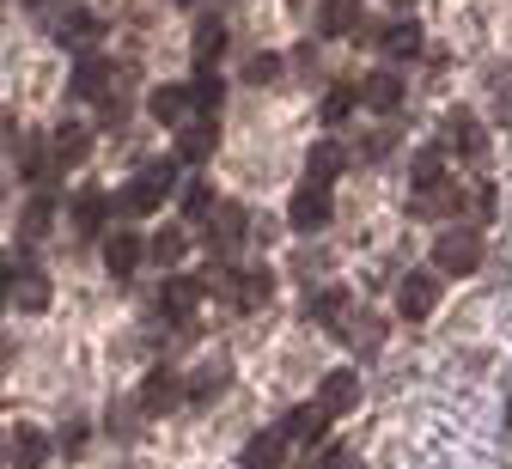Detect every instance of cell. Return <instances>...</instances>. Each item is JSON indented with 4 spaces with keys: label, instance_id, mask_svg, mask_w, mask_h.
Masks as SVG:
<instances>
[{
    "label": "cell",
    "instance_id": "20",
    "mask_svg": "<svg viewBox=\"0 0 512 469\" xmlns=\"http://www.w3.org/2000/svg\"><path fill=\"white\" fill-rule=\"evenodd\" d=\"M330 421H324V409L317 402H305V409H287L281 415V433H287V445H317V433H324Z\"/></svg>",
    "mask_w": 512,
    "mask_h": 469
},
{
    "label": "cell",
    "instance_id": "27",
    "mask_svg": "<svg viewBox=\"0 0 512 469\" xmlns=\"http://www.w3.org/2000/svg\"><path fill=\"white\" fill-rule=\"evenodd\" d=\"M25 183H37V189H49L61 171H55V159H49V141H43V134H37V141H25Z\"/></svg>",
    "mask_w": 512,
    "mask_h": 469
},
{
    "label": "cell",
    "instance_id": "18",
    "mask_svg": "<svg viewBox=\"0 0 512 469\" xmlns=\"http://www.w3.org/2000/svg\"><path fill=\"white\" fill-rule=\"evenodd\" d=\"M354 98H360L366 110H397V104H403V80H397V74H384V67H372Z\"/></svg>",
    "mask_w": 512,
    "mask_h": 469
},
{
    "label": "cell",
    "instance_id": "17",
    "mask_svg": "<svg viewBox=\"0 0 512 469\" xmlns=\"http://www.w3.org/2000/svg\"><path fill=\"white\" fill-rule=\"evenodd\" d=\"M464 189H452V183H433V189H415L409 195V214L415 220H439V214H452V208H464Z\"/></svg>",
    "mask_w": 512,
    "mask_h": 469
},
{
    "label": "cell",
    "instance_id": "11",
    "mask_svg": "<svg viewBox=\"0 0 512 469\" xmlns=\"http://www.w3.org/2000/svg\"><path fill=\"white\" fill-rule=\"evenodd\" d=\"M49 299H55V287H49V275H43V268H31V262H19V275H13V311H49Z\"/></svg>",
    "mask_w": 512,
    "mask_h": 469
},
{
    "label": "cell",
    "instance_id": "39",
    "mask_svg": "<svg viewBox=\"0 0 512 469\" xmlns=\"http://www.w3.org/2000/svg\"><path fill=\"white\" fill-rule=\"evenodd\" d=\"M55 451H61V457H80V451H86V421H68V427H61Z\"/></svg>",
    "mask_w": 512,
    "mask_h": 469
},
{
    "label": "cell",
    "instance_id": "3",
    "mask_svg": "<svg viewBox=\"0 0 512 469\" xmlns=\"http://www.w3.org/2000/svg\"><path fill=\"white\" fill-rule=\"evenodd\" d=\"M433 262H439V275H476V268H482V232H476V226H452V232H439Z\"/></svg>",
    "mask_w": 512,
    "mask_h": 469
},
{
    "label": "cell",
    "instance_id": "9",
    "mask_svg": "<svg viewBox=\"0 0 512 469\" xmlns=\"http://www.w3.org/2000/svg\"><path fill=\"white\" fill-rule=\"evenodd\" d=\"M433 305H439V275L415 268V275H403V281H397V311H403L409 323H421Z\"/></svg>",
    "mask_w": 512,
    "mask_h": 469
},
{
    "label": "cell",
    "instance_id": "43",
    "mask_svg": "<svg viewBox=\"0 0 512 469\" xmlns=\"http://www.w3.org/2000/svg\"><path fill=\"white\" fill-rule=\"evenodd\" d=\"M177 7H189V0H177Z\"/></svg>",
    "mask_w": 512,
    "mask_h": 469
},
{
    "label": "cell",
    "instance_id": "2",
    "mask_svg": "<svg viewBox=\"0 0 512 469\" xmlns=\"http://www.w3.org/2000/svg\"><path fill=\"white\" fill-rule=\"evenodd\" d=\"M68 98H110V104H116V98H122V67L86 49V55L74 61V74H68Z\"/></svg>",
    "mask_w": 512,
    "mask_h": 469
},
{
    "label": "cell",
    "instance_id": "7",
    "mask_svg": "<svg viewBox=\"0 0 512 469\" xmlns=\"http://www.w3.org/2000/svg\"><path fill=\"white\" fill-rule=\"evenodd\" d=\"M214 147H220V122L214 116H189L177 128V165H202Z\"/></svg>",
    "mask_w": 512,
    "mask_h": 469
},
{
    "label": "cell",
    "instance_id": "41",
    "mask_svg": "<svg viewBox=\"0 0 512 469\" xmlns=\"http://www.w3.org/2000/svg\"><path fill=\"white\" fill-rule=\"evenodd\" d=\"M13 275H19V256H0V311L13 299Z\"/></svg>",
    "mask_w": 512,
    "mask_h": 469
},
{
    "label": "cell",
    "instance_id": "6",
    "mask_svg": "<svg viewBox=\"0 0 512 469\" xmlns=\"http://www.w3.org/2000/svg\"><path fill=\"white\" fill-rule=\"evenodd\" d=\"M147 262V238L135 226H122L104 238V268H110V281H135V268Z\"/></svg>",
    "mask_w": 512,
    "mask_h": 469
},
{
    "label": "cell",
    "instance_id": "36",
    "mask_svg": "<svg viewBox=\"0 0 512 469\" xmlns=\"http://www.w3.org/2000/svg\"><path fill=\"white\" fill-rule=\"evenodd\" d=\"M354 104H360V98H354L348 86H330V92H324V110H317V116H324V128H336V122H348Z\"/></svg>",
    "mask_w": 512,
    "mask_h": 469
},
{
    "label": "cell",
    "instance_id": "19",
    "mask_svg": "<svg viewBox=\"0 0 512 469\" xmlns=\"http://www.w3.org/2000/svg\"><path fill=\"white\" fill-rule=\"evenodd\" d=\"M348 171V153L336 147V141H317L311 153H305V183H336Z\"/></svg>",
    "mask_w": 512,
    "mask_h": 469
},
{
    "label": "cell",
    "instance_id": "23",
    "mask_svg": "<svg viewBox=\"0 0 512 469\" xmlns=\"http://www.w3.org/2000/svg\"><path fill=\"white\" fill-rule=\"evenodd\" d=\"M378 55H391V61H415V55H421V25H415V19H397L391 31H378Z\"/></svg>",
    "mask_w": 512,
    "mask_h": 469
},
{
    "label": "cell",
    "instance_id": "40",
    "mask_svg": "<svg viewBox=\"0 0 512 469\" xmlns=\"http://www.w3.org/2000/svg\"><path fill=\"white\" fill-rule=\"evenodd\" d=\"M317 469H354V451H348V445H330V451H317Z\"/></svg>",
    "mask_w": 512,
    "mask_h": 469
},
{
    "label": "cell",
    "instance_id": "26",
    "mask_svg": "<svg viewBox=\"0 0 512 469\" xmlns=\"http://www.w3.org/2000/svg\"><path fill=\"white\" fill-rule=\"evenodd\" d=\"M354 19H360L354 0H324V7H317V37H348Z\"/></svg>",
    "mask_w": 512,
    "mask_h": 469
},
{
    "label": "cell",
    "instance_id": "21",
    "mask_svg": "<svg viewBox=\"0 0 512 469\" xmlns=\"http://www.w3.org/2000/svg\"><path fill=\"white\" fill-rule=\"evenodd\" d=\"M147 116L165 122V128H183V122H189V86H159V92L147 98Z\"/></svg>",
    "mask_w": 512,
    "mask_h": 469
},
{
    "label": "cell",
    "instance_id": "15",
    "mask_svg": "<svg viewBox=\"0 0 512 469\" xmlns=\"http://www.w3.org/2000/svg\"><path fill=\"white\" fill-rule=\"evenodd\" d=\"M250 232V220H244V208H238V201H214V214H208V244L226 256L238 238Z\"/></svg>",
    "mask_w": 512,
    "mask_h": 469
},
{
    "label": "cell",
    "instance_id": "32",
    "mask_svg": "<svg viewBox=\"0 0 512 469\" xmlns=\"http://www.w3.org/2000/svg\"><path fill=\"white\" fill-rule=\"evenodd\" d=\"M220 98H226L220 74H196V86H189V116H214V110H220Z\"/></svg>",
    "mask_w": 512,
    "mask_h": 469
},
{
    "label": "cell",
    "instance_id": "4",
    "mask_svg": "<svg viewBox=\"0 0 512 469\" xmlns=\"http://www.w3.org/2000/svg\"><path fill=\"white\" fill-rule=\"evenodd\" d=\"M220 281V293L232 299V311H263L269 305V293H275V275H269V268L263 262H250V268H238V275H214Z\"/></svg>",
    "mask_w": 512,
    "mask_h": 469
},
{
    "label": "cell",
    "instance_id": "12",
    "mask_svg": "<svg viewBox=\"0 0 512 469\" xmlns=\"http://www.w3.org/2000/svg\"><path fill=\"white\" fill-rule=\"evenodd\" d=\"M177 402H183V378H177L171 366H153L147 384H141V409H147V415H171Z\"/></svg>",
    "mask_w": 512,
    "mask_h": 469
},
{
    "label": "cell",
    "instance_id": "29",
    "mask_svg": "<svg viewBox=\"0 0 512 469\" xmlns=\"http://www.w3.org/2000/svg\"><path fill=\"white\" fill-rule=\"evenodd\" d=\"M220 49H226V19H202V31H196V67L202 74H214Z\"/></svg>",
    "mask_w": 512,
    "mask_h": 469
},
{
    "label": "cell",
    "instance_id": "34",
    "mask_svg": "<svg viewBox=\"0 0 512 469\" xmlns=\"http://www.w3.org/2000/svg\"><path fill=\"white\" fill-rule=\"evenodd\" d=\"M409 177H415V189H433V183H445V147H427V153H415Z\"/></svg>",
    "mask_w": 512,
    "mask_h": 469
},
{
    "label": "cell",
    "instance_id": "30",
    "mask_svg": "<svg viewBox=\"0 0 512 469\" xmlns=\"http://www.w3.org/2000/svg\"><path fill=\"white\" fill-rule=\"evenodd\" d=\"M348 317V293L342 287H324V293H311V323H324V329H342Z\"/></svg>",
    "mask_w": 512,
    "mask_h": 469
},
{
    "label": "cell",
    "instance_id": "42",
    "mask_svg": "<svg viewBox=\"0 0 512 469\" xmlns=\"http://www.w3.org/2000/svg\"><path fill=\"white\" fill-rule=\"evenodd\" d=\"M391 7H409V0H391Z\"/></svg>",
    "mask_w": 512,
    "mask_h": 469
},
{
    "label": "cell",
    "instance_id": "35",
    "mask_svg": "<svg viewBox=\"0 0 512 469\" xmlns=\"http://www.w3.org/2000/svg\"><path fill=\"white\" fill-rule=\"evenodd\" d=\"M183 250H189V232H183V226H165V232L147 244V256H153V262H183Z\"/></svg>",
    "mask_w": 512,
    "mask_h": 469
},
{
    "label": "cell",
    "instance_id": "22",
    "mask_svg": "<svg viewBox=\"0 0 512 469\" xmlns=\"http://www.w3.org/2000/svg\"><path fill=\"white\" fill-rule=\"evenodd\" d=\"M281 463H287V433H281V427L256 433V439L244 445V469H281Z\"/></svg>",
    "mask_w": 512,
    "mask_h": 469
},
{
    "label": "cell",
    "instance_id": "33",
    "mask_svg": "<svg viewBox=\"0 0 512 469\" xmlns=\"http://www.w3.org/2000/svg\"><path fill=\"white\" fill-rule=\"evenodd\" d=\"M208 214H214V189L208 183H183V220L189 226H208Z\"/></svg>",
    "mask_w": 512,
    "mask_h": 469
},
{
    "label": "cell",
    "instance_id": "44",
    "mask_svg": "<svg viewBox=\"0 0 512 469\" xmlns=\"http://www.w3.org/2000/svg\"><path fill=\"white\" fill-rule=\"evenodd\" d=\"M31 7H37V0H31Z\"/></svg>",
    "mask_w": 512,
    "mask_h": 469
},
{
    "label": "cell",
    "instance_id": "8",
    "mask_svg": "<svg viewBox=\"0 0 512 469\" xmlns=\"http://www.w3.org/2000/svg\"><path fill=\"white\" fill-rule=\"evenodd\" d=\"M49 159H55V171L86 165V159H92V128H86V122H61V128L49 134Z\"/></svg>",
    "mask_w": 512,
    "mask_h": 469
},
{
    "label": "cell",
    "instance_id": "13",
    "mask_svg": "<svg viewBox=\"0 0 512 469\" xmlns=\"http://www.w3.org/2000/svg\"><path fill=\"white\" fill-rule=\"evenodd\" d=\"M360 402V378L342 366V372H330L324 384H317V409H324V421H336V415H348Z\"/></svg>",
    "mask_w": 512,
    "mask_h": 469
},
{
    "label": "cell",
    "instance_id": "5",
    "mask_svg": "<svg viewBox=\"0 0 512 469\" xmlns=\"http://www.w3.org/2000/svg\"><path fill=\"white\" fill-rule=\"evenodd\" d=\"M330 214H336L330 183H299V189H293V201H287V226H293V232H324V226H330Z\"/></svg>",
    "mask_w": 512,
    "mask_h": 469
},
{
    "label": "cell",
    "instance_id": "16",
    "mask_svg": "<svg viewBox=\"0 0 512 469\" xmlns=\"http://www.w3.org/2000/svg\"><path fill=\"white\" fill-rule=\"evenodd\" d=\"M202 293H208V287H202V281H196V275H171V281H165V287H159V311H165V317H177V323H183V317H189V311H196V305H202Z\"/></svg>",
    "mask_w": 512,
    "mask_h": 469
},
{
    "label": "cell",
    "instance_id": "1",
    "mask_svg": "<svg viewBox=\"0 0 512 469\" xmlns=\"http://www.w3.org/2000/svg\"><path fill=\"white\" fill-rule=\"evenodd\" d=\"M171 183H177V159H153V165H141L135 177H128V189L110 201V208H116V214H128V220L159 214V201L171 195Z\"/></svg>",
    "mask_w": 512,
    "mask_h": 469
},
{
    "label": "cell",
    "instance_id": "28",
    "mask_svg": "<svg viewBox=\"0 0 512 469\" xmlns=\"http://www.w3.org/2000/svg\"><path fill=\"white\" fill-rule=\"evenodd\" d=\"M49 214H55V195H49V189H37V195L25 201V220H19V244L43 238V232H49Z\"/></svg>",
    "mask_w": 512,
    "mask_h": 469
},
{
    "label": "cell",
    "instance_id": "10",
    "mask_svg": "<svg viewBox=\"0 0 512 469\" xmlns=\"http://www.w3.org/2000/svg\"><path fill=\"white\" fill-rule=\"evenodd\" d=\"M49 31H55V43H68V49H80V55H86V49L104 37V19H98V13H86V7H68Z\"/></svg>",
    "mask_w": 512,
    "mask_h": 469
},
{
    "label": "cell",
    "instance_id": "37",
    "mask_svg": "<svg viewBox=\"0 0 512 469\" xmlns=\"http://www.w3.org/2000/svg\"><path fill=\"white\" fill-rule=\"evenodd\" d=\"M220 384H226V366H214V372H202V378H189V384H183V396H189V402H214V396H220Z\"/></svg>",
    "mask_w": 512,
    "mask_h": 469
},
{
    "label": "cell",
    "instance_id": "14",
    "mask_svg": "<svg viewBox=\"0 0 512 469\" xmlns=\"http://www.w3.org/2000/svg\"><path fill=\"white\" fill-rule=\"evenodd\" d=\"M7 451H13V463H19V469H43V463L55 457V439H49L43 427H31V421H25V427H13Z\"/></svg>",
    "mask_w": 512,
    "mask_h": 469
},
{
    "label": "cell",
    "instance_id": "24",
    "mask_svg": "<svg viewBox=\"0 0 512 469\" xmlns=\"http://www.w3.org/2000/svg\"><path fill=\"white\" fill-rule=\"evenodd\" d=\"M104 220H110V201H104L98 189L74 195V232H80V238H104Z\"/></svg>",
    "mask_w": 512,
    "mask_h": 469
},
{
    "label": "cell",
    "instance_id": "25",
    "mask_svg": "<svg viewBox=\"0 0 512 469\" xmlns=\"http://www.w3.org/2000/svg\"><path fill=\"white\" fill-rule=\"evenodd\" d=\"M452 147H458L464 159H482V153H488V128H482L470 110H458V116H452Z\"/></svg>",
    "mask_w": 512,
    "mask_h": 469
},
{
    "label": "cell",
    "instance_id": "45",
    "mask_svg": "<svg viewBox=\"0 0 512 469\" xmlns=\"http://www.w3.org/2000/svg\"><path fill=\"white\" fill-rule=\"evenodd\" d=\"M506 421H512V415H506Z\"/></svg>",
    "mask_w": 512,
    "mask_h": 469
},
{
    "label": "cell",
    "instance_id": "38",
    "mask_svg": "<svg viewBox=\"0 0 512 469\" xmlns=\"http://www.w3.org/2000/svg\"><path fill=\"white\" fill-rule=\"evenodd\" d=\"M275 74H281V55H256V61L244 67V80H250V86H269Z\"/></svg>",
    "mask_w": 512,
    "mask_h": 469
},
{
    "label": "cell",
    "instance_id": "31",
    "mask_svg": "<svg viewBox=\"0 0 512 469\" xmlns=\"http://www.w3.org/2000/svg\"><path fill=\"white\" fill-rule=\"evenodd\" d=\"M342 335H348L360 354H378L384 348V323L378 317H342Z\"/></svg>",
    "mask_w": 512,
    "mask_h": 469
}]
</instances>
